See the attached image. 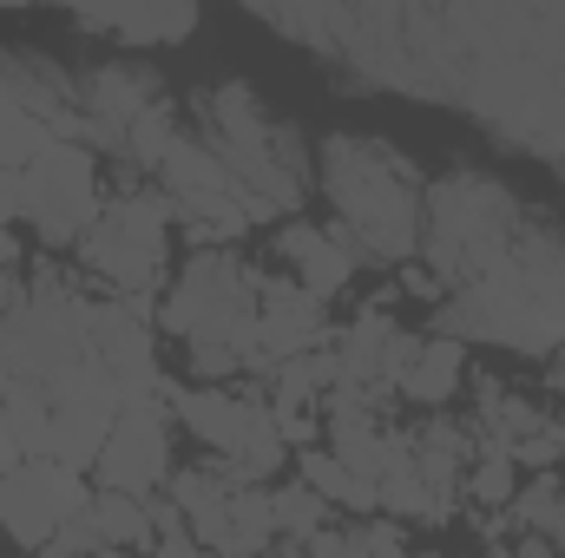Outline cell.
<instances>
[{"label":"cell","instance_id":"cell-19","mask_svg":"<svg viewBox=\"0 0 565 558\" xmlns=\"http://www.w3.org/2000/svg\"><path fill=\"white\" fill-rule=\"evenodd\" d=\"M349 546H355V558H408V526L362 519V526H349Z\"/></svg>","mask_w":565,"mask_h":558},{"label":"cell","instance_id":"cell-2","mask_svg":"<svg viewBox=\"0 0 565 558\" xmlns=\"http://www.w3.org/2000/svg\"><path fill=\"white\" fill-rule=\"evenodd\" d=\"M520 237V204L500 178H480V171H454L427 191V230L422 250L434 257L440 282L467 289V282L493 277L507 264Z\"/></svg>","mask_w":565,"mask_h":558},{"label":"cell","instance_id":"cell-5","mask_svg":"<svg viewBox=\"0 0 565 558\" xmlns=\"http://www.w3.org/2000/svg\"><path fill=\"white\" fill-rule=\"evenodd\" d=\"M93 500L86 473L60 466V460H20L0 473V533L20 546V552H46L53 533Z\"/></svg>","mask_w":565,"mask_h":558},{"label":"cell","instance_id":"cell-18","mask_svg":"<svg viewBox=\"0 0 565 558\" xmlns=\"http://www.w3.org/2000/svg\"><path fill=\"white\" fill-rule=\"evenodd\" d=\"M178 139H184V132H178V106L164 99V106H151L139 126L126 132V158H132L139 171H158V164H164V151H171Z\"/></svg>","mask_w":565,"mask_h":558},{"label":"cell","instance_id":"cell-11","mask_svg":"<svg viewBox=\"0 0 565 558\" xmlns=\"http://www.w3.org/2000/svg\"><path fill=\"white\" fill-rule=\"evenodd\" d=\"M79 33H99L113 46H171L198 33V7H164V13H79Z\"/></svg>","mask_w":565,"mask_h":558},{"label":"cell","instance_id":"cell-28","mask_svg":"<svg viewBox=\"0 0 565 558\" xmlns=\"http://www.w3.org/2000/svg\"><path fill=\"white\" fill-rule=\"evenodd\" d=\"M422 558H447V552H422Z\"/></svg>","mask_w":565,"mask_h":558},{"label":"cell","instance_id":"cell-10","mask_svg":"<svg viewBox=\"0 0 565 558\" xmlns=\"http://www.w3.org/2000/svg\"><path fill=\"white\" fill-rule=\"evenodd\" d=\"M158 178H164V197H171V204H204V197H231V191H237L231 164H224L204 139H191V132L164 151Z\"/></svg>","mask_w":565,"mask_h":558},{"label":"cell","instance_id":"cell-21","mask_svg":"<svg viewBox=\"0 0 565 558\" xmlns=\"http://www.w3.org/2000/svg\"><path fill=\"white\" fill-rule=\"evenodd\" d=\"M151 558H211V552L191 539V526H164V533L151 539Z\"/></svg>","mask_w":565,"mask_h":558},{"label":"cell","instance_id":"cell-20","mask_svg":"<svg viewBox=\"0 0 565 558\" xmlns=\"http://www.w3.org/2000/svg\"><path fill=\"white\" fill-rule=\"evenodd\" d=\"M270 420H277V433H282L289 453L322 447V408H270Z\"/></svg>","mask_w":565,"mask_h":558},{"label":"cell","instance_id":"cell-13","mask_svg":"<svg viewBox=\"0 0 565 558\" xmlns=\"http://www.w3.org/2000/svg\"><path fill=\"white\" fill-rule=\"evenodd\" d=\"M335 382H342L335 348H309V355L277 362V375L264 382V395H270V408H322V395H329Z\"/></svg>","mask_w":565,"mask_h":558},{"label":"cell","instance_id":"cell-22","mask_svg":"<svg viewBox=\"0 0 565 558\" xmlns=\"http://www.w3.org/2000/svg\"><path fill=\"white\" fill-rule=\"evenodd\" d=\"M26 453H20V440H13V420H7V401H0V473L7 466H20Z\"/></svg>","mask_w":565,"mask_h":558},{"label":"cell","instance_id":"cell-15","mask_svg":"<svg viewBox=\"0 0 565 558\" xmlns=\"http://www.w3.org/2000/svg\"><path fill=\"white\" fill-rule=\"evenodd\" d=\"M460 500H473L480 513H513V500H520V460L500 453V447H480L473 466H467V480H460Z\"/></svg>","mask_w":565,"mask_h":558},{"label":"cell","instance_id":"cell-16","mask_svg":"<svg viewBox=\"0 0 565 558\" xmlns=\"http://www.w3.org/2000/svg\"><path fill=\"white\" fill-rule=\"evenodd\" d=\"M329 500L322 493H309L302 480H282V486H270V519H277V539L282 546H309L316 533H329Z\"/></svg>","mask_w":565,"mask_h":558},{"label":"cell","instance_id":"cell-24","mask_svg":"<svg viewBox=\"0 0 565 558\" xmlns=\"http://www.w3.org/2000/svg\"><path fill=\"white\" fill-rule=\"evenodd\" d=\"M513 558H559V546H553L546 533H526V539L513 546Z\"/></svg>","mask_w":565,"mask_h":558},{"label":"cell","instance_id":"cell-17","mask_svg":"<svg viewBox=\"0 0 565 558\" xmlns=\"http://www.w3.org/2000/svg\"><path fill=\"white\" fill-rule=\"evenodd\" d=\"M93 526H99V539L113 546V552H145L158 533H151V506L132 500V493H99L93 486Z\"/></svg>","mask_w":565,"mask_h":558},{"label":"cell","instance_id":"cell-7","mask_svg":"<svg viewBox=\"0 0 565 558\" xmlns=\"http://www.w3.org/2000/svg\"><path fill=\"white\" fill-rule=\"evenodd\" d=\"M422 348L415 329H402L382 302L355 309V322L335 335V368H342V388H369V395H395L408 355Z\"/></svg>","mask_w":565,"mask_h":558},{"label":"cell","instance_id":"cell-27","mask_svg":"<svg viewBox=\"0 0 565 558\" xmlns=\"http://www.w3.org/2000/svg\"><path fill=\"white\" fill-rule=\"evenodd\" d=\"M93 558H132V552H113V546H106V552H93Z\"/></svg>","mask_w":565,"mask_h":558},{"label":"cell","instance_id":"cell-14","mask_svg":"<svg viewBox=\"0 0 565 558\" xmlns=\"http://www.w3.org/2000/svg\"><path fill=\"white\" fill-rule=\"evenodd\" d=\"M277 546V519H270V486H237L231 493V526L217 558H270Z\"/></svg>","mask_w":565,"mask_h":558},{"label":"cell","instance_id":"cell-4","mask_svg":"<svg viewBox=\"0 0 565 558\" xmlns=\"http://www.w3.org/2000/svg\"><path fill=\"white\" fill-rule=\"evenodd\" d=\"M20 224L46 244V250H66V244H79L93 224H99V211H106V197H99V158L86 151V144L73 139H53L26 171H20Z\"/></svg>","mask_w":565,"mask_h":558},{"label":"cell","instance_id":"cell-6","mask_svg":"<svg viewBox=\"0 0 565 558\" xmlns=\"http://www.w3.org/2000/svg\"><path fill=\"white\" fill-rule=\"evenodd\" d=\"M164 480H171V408L164 401H126L106 447H99V460H93V486L158 500Z\"/></svg>","mask_w":565,"mask_h":558},{"label":"cell","instance_id":"cell-9","mask_svg":"<svg viewBox=\"0 0 565 558\" xmlns=\"http://www.w3.org/2000/svg\"><path fill=\"white\" fill-rule=\"evenodd\" d=\"M460 388H467V348L447 342V335H422V348L408 355V368L395 382V401L440 415L447 401H460Z\"/></svg>","mask_w":565,"mask_h":558},{"label":"cell","instance_id":"cell-12","mask_svg":"<svg viewBox=\"0 0 565 558\" xmlns=\"http://www.w3.org/2000/svg\"><path fill=\"white\" fill-rule=\"evenodd\" d=\"M296 480L309 486V493H322L329 506H342V513H382V500H375V480H362V473H349L329 447H309V453H296Z\"/></svg>","mask_w":565,"mask_h":558},{"label":"cell","instance_id":"cell-26","mask_svg":"<svg viewBox=\"0 0 565 558\" xmlns=\"http://www.w3.org/2000/svg\"><path fill=\"white\" fill-rule=\"evenodd\" d=\"M480 558H513V546H487Z\"/></svg>","mask_w":565,"mask_h":558},{"label":"cell","instance_id":"cell-23","mask_svg":"<svg viewBox=\"0 0 565 558\" xmlns=\"http://www.w3.org/2000/svg\"><path fill=\"white\" fill-rule=\"evenodd\" d=\"M20 264H26V257H20V237L0 230V277H20Z\"/></svg>","mask_w":565,"mask_h":558},{"label":"cell","instance_id":"cell-8","mask_svg":"<svg viewBox=\"0 0 565 558\" xmlns=\"http://www.w3.org/2000/svg\"><path fill=\"white\" fill-rule=\"evenodd\" d=\"M270 250H277L282 277L296 282V289H309L316 302H335V296L355 282V250H349L335 230L309 224V217H289V224H277Z\"/></svg>","mask_w":565,"mask_h":558},{"label":"cell","instance_id":"cell-25","mask_svg":"<svg viewBox=\"0 0 565 558\" xmlns=\"http://www.w3.org/2000/svg\"><path fill=\"white\" fill-rule=\"evenodd\" d=\"M546 382H553V395H565V348L546 362Z\"/></svg>","mask_w":565,"mask_h":558},{"label":"cell","instance_id":"cell-3","mask_svg":"<svg viewBox=\"0 0 565 558\" xmlns=\"http://www.w3.org/2000/svg\"><path fill=\"white\" fill-rule=\"evenodd\" d=\"M79 264L113 296H164V282H171V197L151 184H126L99 211V224L79 237Z\"/></svg>","mask_w":565,"mask_h":558},{"label":"cell","instance_id":"cell-1","mask_svg":"<svg viewBox=\"0 0 565 558\" xmlns=\"http://www.w3.org/2000/svg\"><path fill=\"white\" fill-rule=\"evenodd\" d=\"M322 191L335 204V237L355 250V264H415L427 230V184L408 164V151L362 132H329L316 144Z\"/></svg>","mask_w":565,"mask_h":558}]
</instances>
